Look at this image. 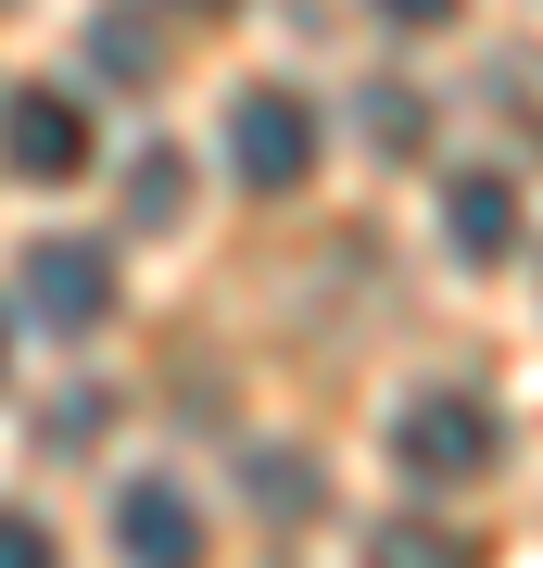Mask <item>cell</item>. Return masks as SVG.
Returning a JSON list of instances; mask_svg holds the SVG:
<instances>
[{
  "mask_svg": "<svg viewBox=\"0 0 543 568\" xmlns=\"http://www.w3.org/2000/svg\"><path fill=\"white\" fill-rule=\"evenodd\" d=\"M228 178L265 190V203L303 190L316 178V102H303V89H241V102H228Z\"/></svg>",
  "mask_w": 543,
  "mask_h": 568,
  "instance_id": "1",
  "label": "cell"
},
{
  "mask_svg": "<svg viewBox=\"0 0 543 568\" xmlns=\"http://www.w3.org/2000/svg\"><path fill=\"white\" fill-rule=\"evenodd\" d=\"M366 140H380V152H418V89H366Z\"/></svg>",
  "mask_w": 543,
  "mask_h": 568,
  "instance_id": "10",
  "label": "cell"
},
{
  "mask_svg": "<svg viewBox=\"0 0 543 568\" xmlns=\"http://www.w3.org/2000/svg\"><path fill=\"white\" fill-rule=\"evenodd\" d=\"M366 568H481V544H467V530H430V518H392L380 544H366Z\"/></svg>",
  "mask_w": 543,
  "mask_h": 568,
  "instance_id": "7",
  "label": "cell"
},
{
  "mask_svg": "<svg viewBox=\"0 0 543 568\" xmlns=\"http://www.w3.org/2000/svg\"><path fill=\"white\" fill-rule=\"evenodd\" d=\"M467 0H380V26H404V39H430V26H455Z\"/></svg>",
  "mask_w": 543,
  "mask_h": 568,
  "instance_id": "12",
  "label": "cell"
},
{
  "mask_svg": "<svg viewBox=\"0 0 543 568\" xmlns=\"http://www.w3.org/2000/svg\"><path fill=\"white\" fill-rule=\"evenodd\" d=\"M114 556L127 568H202V506L178 480H127L114 493Z\"/></svg>",
  "mask_w": 543,
  "mask_h": 568,
  "instance_id": "5",
  "label": "cell"
},
{
  "mask_svg": "<svg viewBox=\"0 0 543 568\" xmlns=\"http://www.w3.org/2000/svg\"><path fill=\"white\" fill-rule=\"evenodd\" d=\"M443 227H455L467 265H505V253H519V178H455L443 190Z\"/></svg>",
  "mask_w": 543,
  "mask_h": 568,
  "instance_id": "6",
  "label": "cell"
},
{
  "mask_svg": "<svg viewBox=\"0 0 543 568\" xmlns=\"http://www.w3.org/2000/svg\"><path fill=\"white\" fill-rule=\"evenodd\" d=\"M0 164H13V178H39V190L89 178V114L63 102V89H13V114H0Z\"/></svg>",
  "mask_w": 543,
  "mask_h": 568,
  "instance_id": "4",
  "label": "cell"
},
{
  "mask_svg": "<svg viewBox=\"0 0 543 568\" xmlns=\"http://www.w3.org/2000/svg\"><path fill=\"white\" fill-rule=\"evenodd\" d=\"M392 455H404V480H481L505 455V429H493L481 392H418V405L392 417Z\"/></svg>",
  "mask_w": 543,
  "mask_h": 568,
  "instance_id": "2",
  "label": "cell"
},
{
  "mask_svg": "<svg viewBox=\"0 0 543 568\" xmlns=\"http://www.w3.org/2000/svg\"><path fill=\"white\" fill-rule=\"evenodd\" d=\"M190 13H228V0H190Z\"/></svg>",
  "mask_w": 543,
  "mask_h": 568,
  "instance_id": "13",
  "label": "cell"
},
{
  "mask_svg": "<svg viewBox=\"0 0 543 568\" xmlns=\"http://www.w3.org/2000/svg\"><path fill=\"white\" fill-rule=\"evenodd\" d=\"M13 304L39 316V328H63V342H89V328L114 316V253H101V241H26Z\"/></svg>",
  "mask_w": 543,
  "mask_h": 568,
  "instance_id": "3",
  "label": "cell"
},
{
  "mask_svg": "<svg viewBox=\"0 0 543 568\" xmlns=\"http://www.w3.org/2000/svg\"><path fill=\"white\" fill-rule=\"evenodd\" d=\"M0 568H63V556H51V518H26V506H0Z\"/></svg>",
  "mask_w": 543,
  "mask_h": 568,
  "instance_id": "11",
  "label": "cell"
},
{
  "mask_svg": "<svg viewBox=\"0 0 543 568\" xmlns=\"http://www.w3.org/2000/svg\"><path fill=\"white\" fill-rule=\"evenodd\" d=\"M0 354H13V342H0Z\"/></svg>",
  "mask_w": 543,
  "mask_h": 568,
  "instance_id": "14",
  "label": "cell"
},
{
  "mask_svg": "<svg viewBox=\"0 0 543 568\" xmlns=\"http://www.w3.org/2000/svg\"><path fill=\"white\" fill-rule=\"evenodd\" d=\"M89 63H101V77H164V39L127 26V13H101V26H89Z\"/></svg>",
  "mask_w": 543,
  "mask_h": 568,
  "instance_id": "9",
  "label": "cell"
},
{
  "mask_svg": "<svg viewBox=\"0 0 543 568\" xmlns=\"http://www.w3.org/2000/svg\"><path fill=\"white\" fill-rule=\"evenodd\" d=\"M178 203H190V164L178 152H140V164H127V227H178Z\"/></svg>",
  "mask_w": 543,
  "mask_h": 568,
  "instance_id": "8",
  "label": "cell"
}]
</instances>
